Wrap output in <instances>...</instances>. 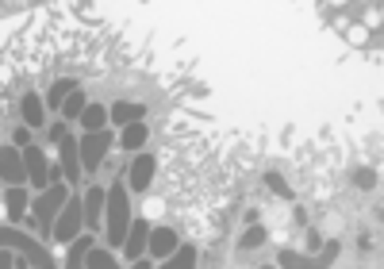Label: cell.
<instances>
[{"instance_id":"obj_17","label":"cell","mask_w":384,"mask_h":269,"mask_svg":"<svg viewBox=\"0 0 384 269\" xmlns=\"http://www.w3.org/2000/svg\"><path fill=\"white\" fill-rule=\"evenodd\" d=\"M143 143H146V127L143 123L123 127V134H119V146H123V150H134V146H143Z\"/></svg>"},{"instance_id":"obj_4","label":"cell","mask_w":384,"mask_h":269,"mask_svg":"<svg viewBox=\"0 0 384 269\" xmlns=\"http://www.w3.org/2000/svg\"><path fill=\"white\" fill-rule=\"evenodd\" d=\"M108 146H112V134H108V131H89V134H85V143L77 146L81 166H85V170H97L100 161H104Z\"/></svg>"},{"instance_id":"obj_15","label":"cell","mask_w":384,"mask_h":269,"mask_svg":"<svg viewBox=\"0 0 384 269\" xmlns=\"http://www.w3.org/2000/svg\"><path fill=\"white\" fill-rule=\"evenodd\" d=\"M23 119L31 127H43V100H39L35 92H27L23 97Z\"/></svg>"},{"instance_id":"obj_1","label":"cell","mask_w":384,"mask_h":269,"mask_svg":"<svg viewBox=\"0 0 384 269\" xmlns=\"http://www.w3.org/2000/svg\"><path fill=\"white\" fill-rule=\"evenodd\" d=\"M104 208H108V246H123L127 231H131V204H127L123 181H112Z\"/></svg>"},{"instance_id":"obj_25","label":"cell","mask_w":384,"mask_h":269,"mask_svg":"<svg viewBox=\"0 0 384 269\" xmlns=\"http://www.w3.org/2000/svg\"><path fill=\"white\" fill-rule=\"evenodd\" d=\"M12 266V254H4V250H0V269H8Z\"/></svg>"},{"instance_id":"obj_2","label":"cell","mask_w":384,"mask_h":269,"mask_svg":"<svg viewBox=\"0 0 384 269\" xmlns=\"http://www.w3.org/2000/svg\"><path fill=\"white\" fill-rule=\"evenodd\" d=\"M4 246H16V250L31 254L39 269H54V258L43 250V246H39L35 239H27V235H19V231H8V227H0V250H4Z\"/></svg>"},{"instance_id":"obj_12","label":"cell","mask_w":384,"mask_h":269,"mask_svg":"<svg viewBox=\"0 0 384 269\" xmlns=\"http://www.w3.org/2000/svg\"><path fill=\"white\" fill-rule=\"evenodd\" d=\"M150 177H154V158H150V154H143V158L131 166V185L146 188V185H150Z\"/></svg>"},{"instance_id":"obj_5","label":"cell","mask_w":384,"mask_h":269,"mask_svg":"<svg viewBox=\"0 0 384 269\" xmlns=\"http://www.w3.org/2000/svg\"><path fill=\"white\" fill-rule=\"evenodd\" d=\"M23 170H27V177H31V185L35 188H50V166H46V158H43V150H35V146H27L23 150Z\"/></svg>"},{"instance_id":"obj_24","label":"cell","mask_w":384,"mask_h":269,"mask_svg":"<svg viewBox=\"0 0 384 269\" xmlns=\"http://www.w3.org/2000/svg\"><path fill=\"white\" fill-rule=\"evenodd\" d=\"M269 185H273V188H277V192H281V197H288V185H285V181H281V177H269Z\"/></svg>"},{"instance_id":"obj_20","label":"cell","mask_w":384,"mask_h":269,"mask_svg":"<svg viewBox=\"0 0 384 269\" xmlns=\"http://www.w3.org/2000/svg\"><path fill=\"white\" fill-rule=\"evenodd\" d=\"M62 112H65V119H81V112H85V97H81V92H70L65 104H62Z\"/></svg>"},{"instance_id":"obj_23","label":"cell","mask_w":384,"mask_h":269,"mask_svg":"<svg viewBox=\"0 0 384 269\" xmlns=\"http://www.w3.org/2000/svg\"><path fill=\"white\" fill-rule=\"evenodd\" d=\"M261 242H265V231H261V227H250L246 239H242V246H261Z\"/></svg>"},{"instance_id":"obj_16","label":"cell","mask_w":384,"mask_h":269,"mask_svg":"<svg viewBox=\"0 0 384 269\" xmlns=\"http://www.w3.org/2000/svg\"><path fill=\"white\" fill-rule=\"evenodd\" d=\"M104 119H108V112L100 104H85V112H81V123L89 131H104Z\"/></svg>"},{"instance_id":"obj_7","label":"cell","mask_w":384,"mask_h":269,"mask_svg":"<svg viewBox=\"0 0 384 269\" xmlns=\"http://www.w3.org/2000/svg\"><path fill=\"white\" fill-rule=\"evenodd\" d=\"M58 150H62V161H58L62 177H65V181H77V173H81V154H77V143L70 139V131L58 139Z\"/></svg>"},{"instance_id":"obj_21","label":"cell","mask_w":384,"mask_h":269,"mask_svg":"<svg viewBox=\"0 0 384 269\" xmlns=\"http://www.w3.org/2000/svg\"><path fill=\"white\" fill-rule=\"evenodd\" d=\"M23 208H27V192L16 185V188H12V192H8V212L19 219V215H23Z\"/></svg>"},{"instance_id":"obj_14","label":"cell","mask_w":384,"mask_h":269,"mask_svg":"<svg viewBox=\"0 0 384 269\" xmlns=\"http://www.w3.org/2000/svg\"><path fill=\"white\" fill-rule=\"evenodd\" d=\"M89 250H92V239H77L70 246V258H65V269H81L85 266V258H89Z\"/></svg>"},{"instance_id":"obj_6","label":"cell","mask_w":384,"mask_h":269,"mask_svg":"<svg viewBox=\"0 0 384 269\" xmlns=\"http://www.w3.org/2000/svg\"><path fill=\"white\" fill-rule=\"evenodd\" d=\"M62 204H65V188H62V185H50L43 197L35 200V219H39L43 227H50V223H54V212H58Z\"/></svg>"},{"instance_id":"obj_10","label":"cell","mask_w":384,"mask_h":269,"mask_svg":"<svg viewBox=\"0 0 384 269\" xmlns=\"http://www.w3.org/2000/svg\"><path fill=\"white\" fill-rule=\"evenodd\" d=\"M104 204H108V188H89V192H85V219H89L92 223V231H97L100 227V215H104Z\"/></svg>"},{"instance_id":"obj_9","label":"cell","mask_w":384,"mask_h":269,"mask_svg":"<svg viewBox=\"0 0 384 269\" xmlns=\"http://www.w3.org/2000/svg\"><path fill=\"white\" fill-rule=\"evenodd\" d=\"M146 242H150V227L139 219V223H131V231H127V242H123V250H127V258H143V250H146Z\"/></svg>"},{"instance_id":"obj_13","label":"cell","mask_w":384,"mask_h":269,"mask_svg":"<svg viewBox=\"0 0 384 269\" xmlns=\"http://www.w3.org/2000/svg\"><path fill=\"white\" fill-rule=\"evenodd\" d=\"M143 112H146L143 104H123V100H119V104L112 108V119H116L119 127H123V123L131 127V123H139V116H143Z\"/></svg>"},{"instance_id":"obj_8","label":"cell","mask_w":384,"mask_h":269,"mask_svg":"<svg viewBox=\"0 0 384 269\" xmlns=\"http://www.w3.org/2000/svg\"><path fill=\"white\" fill-rule=\"evenodd\" d=\"M0 177L12 181V185H19V181L27 177V170H23V154L12 150V146H0Z\"/></svg>"},{"instance_id":"obj_22","label":"cell","mask_w":384,"mask_h":269,"mask_svg":"<svg viewBox=\"0 0 384 269\" xmlns=\"http://www.w3.org/2000/svg\"><path fill=\"white\" fill-rule=\"evenodd\" d=\"M281 266L285 269H315V261H304V258H296V254H281Z\"/></svg>"},{"instance_id":"obj_19","label":"cell","mask_w":384,"mask_h":269,"mask_svg":"<svg viewBox=\"0 0 384 269\" xmlns=\"http://www.w3.org/2000/svg\"><path fill=\"white\" fill-rule=\"evenodd\" d=\"M70 92H73V81H58V85L50 89V97H46V104H50V108H62Z\"/></svg>"},{"instance_id":"obj_11","label":"cell","mask_w":384,"mask_h":269,"mask_svg":"<svg viewBox=\"0 0 384 269\" xmlns=\"http://www.w3.org/2000/svg\"><path fill=\"white\" fill-rule=\"evenodd\" d=\"M150 250H154V258H165V254H173V250H177V235H173L170 227H158V231H154V239H150Z\"/></svg>"},{"instance_id":"obj_26","label":"cell","mask_w":384,"mask_h":269,"mask_svg":"<svg viewBox=\"0 0 384 269\" xmlns=\"http://www.w3.org/2000/svg\"><path fill=\"white\" fill-rule=\"evenodd\" d=\"M134 269H154L150 261H134Z\"/></svg>"},{"instance_id":"obj_3","label":"cell","mask_w":384,"mask_h":269,"mask_svg":"<svg viewBox=\"0 0 384 269\" xmlns=\"http://www.w3.org/2000/svg\"><path fill=\"white\" fill-rule=\"evenodd\" d=\"M81 223H85V208L77 204V200H65L62 204V215H58V223H54V239L58 242H73L81 231Z\"/></svg>"},{"instance_id":"obj_18","label":"cell","mask_w":384,"mask_h":269,"mask_svg":"<svg viewBox=\"0 0 384 269\" xmlns=\"http://www.w3.org/2000/svg\"><path fill=\"white\" fill-rule=\"evenodd\" d=\"M192 266H196V250H192V246H185V250L173 254L170 266H161V269H192Z\"/></svg>"}]
</instances>
